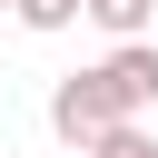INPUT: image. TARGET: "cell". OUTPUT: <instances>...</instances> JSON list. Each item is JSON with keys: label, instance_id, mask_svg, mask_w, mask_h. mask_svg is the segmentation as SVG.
<instances>
[{"label": "cell", "instance_id": "1", "mask_svg": "<svg viewBox=\"0 0 158 158\" xmlns=\"http://www.w3.org/2000/svg\"><path fill=\"white\" fill-rule=\"evenodd\" d=\"M128 109H118V89H109V69H69L59 89H49V128L69 138V148H89V138H109Z\"/></svg>", "mask_w": 158, "mask_h": 158}, {"label": "cell", "instance_id": "2", "mask_svg": "<svg viewBox=\"0 0 158 158\" xmlns=\"http://www.w3.org/2000/svg\"><path fill=\"white\" fill-rule=\"evenodd\" d=\"M99 69H109V89H118V109H128V118H148V109H158V40H109V59H99Z\"/></svg>", "mask_w": 158, "mask_h": 158}, {"label": "cell", "instance_id": "3", "mask_svg": "<svg viewBox=\"0 0 158 158\" xmlns=\"http://www.w3.org/2000/svg\"><path fill=\"white\" fill-rule=\"evenodd\" d=\"M79 20H99L109 40H148V20H158V0H79Z\"/></svg>", "mask_w": 158, "mask_h": 158}, {"label": "cell", "instance_id": "4", "mask_svg": "<svg viewBox=\"0 0 158 158\" xmlns=\"http://www.w3.org/2000/svg\"><path fill=\"white\" fill-rule=\"evenodd\" d=\"M79 158H158V138H148L138 118H118V128H109V138H89Z\"/></svg>", "mask_w": 158, "mask_h": 158}, {"label": "cell", "instance_id": "5", "mask_svg": "<svg viewBox=\"0 0 158 158\" xmlns=\"http://www.w3.org/2000/svg\"><path fill=\"white\" fill-rule=\"evenodd\" d=\"M10 10H20V30H69L79 20V0H10Z\"/></svg>", "mask_w": 158, "mask_h": 158}, {"label": "cell", "instance_id": "6", "mask_svg": "<svg viewBox=\"0 0 158 158\" xmlns=\"http://www.w3.org/2000/svg\"><path fill=\"white\" fill-rule=\"evenodd\" d=\"M0 10H10V0H0Z\"/></svg>", "mask_w": 158, "mask_h": 158}]
</instances>
